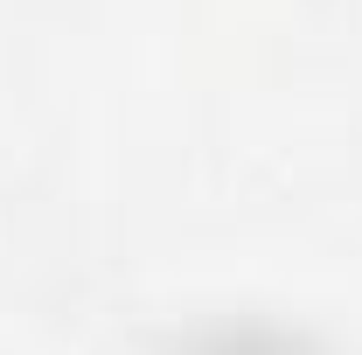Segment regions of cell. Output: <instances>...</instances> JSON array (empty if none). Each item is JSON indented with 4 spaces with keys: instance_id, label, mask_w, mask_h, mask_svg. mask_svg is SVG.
<instances>
[{
    "instance_id": "6da1fadb",
    "label": "cell",
    "mask_w": 362,
    "mask_h": 355,
    "mask_svg": "<svg viewBox=\"0 0 362 355\" xmlns=\"http://www.w3.org/2000/svg\"><path fill=\"white\" fill-rule=\"evenodd\" d=\"M175 355H314V349L279 327H209V334H188Z\"/></svg>"
}]
</instances>
